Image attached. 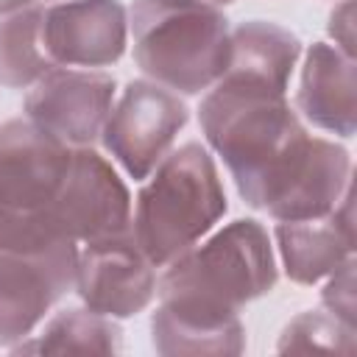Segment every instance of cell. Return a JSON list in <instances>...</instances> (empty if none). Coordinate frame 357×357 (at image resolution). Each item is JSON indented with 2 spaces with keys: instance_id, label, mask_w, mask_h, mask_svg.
<instances>
[{
  "instance_id": "6",
  "label": "cell",
  "mask_w": 357,
  "mask_h": 357,
  "mask_svg": "<svg viewBox=\"0 0 357 357\" xmlns=\"http://www.w3.org/2000/svg\"><path fill=\"white\" fill-rule=\"evenodd\" d=\"M187 120L190 112L176 92L153 81H131L112 106L100 139L123 170L142 181L170 153Z\"/></svg>"
},
{
  "instance_id": "12",
  "label": "cell",
  "mask_w": 357,
  "mask_h": 357,
  "mask_svg": "<svg viewBox=\"0 0 357 357\" xmlns=\"http://www.w3.org/2000/svg\"><path fill=\"white\" fill-rule=\"evenodd\" d=\"M276 243L284 273L296 284H315L332 276L354 254V218L351 187L340 204L310 220H287L276 226Z\"/></svg>"
},
{
  "instance_id": "5",
  "label": "cell",
  "mask_w": 357,
  "mask_h": 357,
  "mask_svg": "<svg viewBox=\"0 0 357 357\" xmlns=\"http://www.w3.org/2000/svg\"><path fill=\"white\" fill-rule=\"evenodd\" d=\"M73 151L31 120L0 126V251H45L59 237L53 212Z\"/></svg>"
},
{
  "instance_id": "9",
  "label": "cell",
  "mask_w": 357,
  "mask_h": 357,
  "mask_svg": "<svg viewBox=\"0 0 357 357\" xmlns=\"http://www.w3.org/2000/svg\"><path fill=\"white\" fill-rule=\"evenodd\" d=\"M53 223L61 240L89 243L131 229V195L117 170L92 148H75Z\"/></svg>"
},
{
  "instance_id": "19",
  "label": "cell",
  "mask_w": 357,
  "mask_h": 357,
  "mask_svg": "<svg viewBox=\"0 0 357 357\" xmlns=\"http://www.w3.org/2000/svg\"><path fill=\"white\" fill-rule=\"evenodd\" d=\"M354 326H346L335 315L301 312L293 318L279 340V351H351Z\"/></svg>"
},
{
  "instance_id": "1",
  "label": "cell",
  "mask_w": 357,
  "mask_h": 357,
  "mask_svg": "<svg viewBox=\"0 0 357 357\" xmlns=\"http://www.w3.org/2000/svg\"><path fill=\"white\" fill-rule=\"evenodd\" d=\"M198 123L251 209H265L310 145L287 92L234 70L212 84L201 100Z\"/></svg>"
},
{
  "instance_id": "7",
  "label": "cell",
  "mask_w": 357,
  "mask_h": 357,
  "mask_svg": "<svg viewBox=\"0 0 357 357\" xmlns=\"http://www.w3.org/2000/svg\"><path fill=\"white\" fill-rule=\"evenodd\" d=\"M75 243L45 251H0V346L25 340L45 312L75 287Z\"/></svg>"
},
{
  "instance_id": "23",
  "label": "cell",
  "mask_w": 357,
  "mask_h": 357,
  "mask_svg": "<svg viewBox=\"0 0 357 357\" xmlns=\"http://www.w3.org/2000/svg\"><path fill=\"white\" fill-rule=\"evenodd\" d=\"M206 3H212V6H226V3H234V0H206Z\"/></svg>"
},
{
  "instance_id": "21",
  "label": "cell",
  "mask_w": 357,
  "mask_h": 357,
  "mask_svg": "<svg viewBox=\"0 0 357 357\" xmlns=\"http://www.w3.org/2000/svg\"><path fill=\"white\" fill-rule=\"evenodd\" d=\"M329 33L335 36V47H340L346 56L354 59V3L343 0L329 14Z\"/></svg>"
},
{
  "instance_id": "22",
  "label": "cell",
  "mask_w": 357,
  "mask_h": 357,
  "mask_svg": "<svg viewBox=\"0 0 357 357\" xmlns=\"http://www.w3.org/2000/svg\"><path fill=\"white\" fill-rule=\"evenodd\" d=\"M33 0H0V17H6V14H14V11H20V8H28Z\"/></svg>"
},
{
  "instance_id": "14",
  "label": "cell",
  "mask_w": 357,
  "mask_h": 357,
  "mask_svg": "<svg viewBox=\"0 0 357 357\" xmlns=\"http://www.w3.org/2000/svg\"><path fill=\"white\" fill-rule=\"evenodd\" d=\"M296 106L315 128L351 137L357 128L354 59L326 42L310 45L301 70V86L296 92Z\"/></svg>"
},
{
  "instance_id": "4",
  "label": "cell",
  "mask_w": 357,
  "mask_h": 357,
  "mask_svg": "<svg viewBox=\"0 0 357 357\" xmlns=\"http://www.w3.org/2000/svg\"><path fill=\"white\" fill-rule=\"evenodd\" d=\"M134 61L165 89L198 95L229 67V20L206 0H134Z\"/></svg>"
},
{
  "instance_id": "2",
  "label": "cell",
  "mask_w": 357,
  "mask_h": 357,
  "mask_svg": "<svg viewBox=\"0 0 357 357\" xmlns=\"http://www.w3.org/2000/svg\"><path fill=\"white\" fill-rule=\"evenodd\" d=\"M279 279L271 237L254 218H240L167 262L156 282L159 307L201 326H226L273 290Z\"/></svg>"
},
{
  "instance_id": "16",
  "label": "cell",
  "mask_w": 357,
  "mask_h": 357,
  "mask_svg": "<svg viewBox=\"0 0 357 357\" xmlns=\"http://www.w3.org/2000/svg\"><path fill=\"white\" fill-rule=\"evenodd\" d=\"M45 8H20L0 20V84L11 89L33 86L56 64L42 45Z\"/></svg>"
},
{
  "instance_id": "11",
  "label": "cell",
  "mask_w": 357,
  "mask_h": 357,
  "mask_svg": "<svg viewBox=\"0 0 357 357\" xmlns=\"http://www.w3.org/2000/svg\"><path fill=\"white\" fill-rule=\"evenodd\" d=\"M128 17L120 0H67L45 8L42 45L56 67H109L120 61Z\"/></svg>"
},
{
  "instance_id": "13",
  "label": "cell",
  "mask_w": 357,
  "mask_h": 357,
  "mask_svg": "<svg viewBox=\"0 0 357 357\" xmlns=\"http://www.w3.org/2000/svg\"><path fill=\"white\" fill-rule=\"evenodd\" d=\"M351 159L343 145L310 137V145L298 165L287 173L276 195L265 204V212L279 220H310L332 212L349 190Z\"/></svg>"
},
{
  "instance_id": "18",
  "label": "cell",
  "mask_w": 357,
  "mask_h": 357,
  "mask_svg": "<svg viewBox=\"0 0 357 357\" xmlns=\"http://www.w3.org/2000/svg\"><path fill=\"white\" fill-rule=\"evenodd\" d=\"M153 349L165 357H198V354H240L245 349V329L237 321L226 326H201L181 321L167 310H156L151 318Z\"/></svg>"
},
{
  "instance_id": "15",
  "label": "cell",
  "mask_w": 357,
  "mask_h": 357,
  "mask_svg": "<svg viewBox=\"0 0 357 357\" xmlns=\"http://www.w3.org/2000/svg\"><path fill=\"white\" fill-rule=\"evenodd\" d=\"M301 53V42L273 22L251 20L229 33V67L234 73L257 75L287 92L290 73Z\"/></svg>"
},
{
  "instance_id": "20",
  "label": "cell",
  "mask_w": 357,
  "mask_h": 357,
  "mask_svg": "<svg viewBox=\"0 0 357 357\" xmlns=\"http://www.w3.org/2000/svg\"><path fill=\"white\" fill-rule=\"evenodd\" d=\"M321 304L346 326H354V259L343 262L326 287L321 290Z\"/></svg>"
},
{
  "instance_id": "17",
  "label": "cell",
  "mask_w": 357,
  "mask_h": 357,
  "mask_svg": "<svg viewBox=\"0 0 357 357\" xmlns=\"http://www.w3.org/2000/svg\"><path fill=\"white\" fill-rule=\"evenodd\" d=\"M123 332L109 315L92 310H61L47 321L33 343L14 346V351L45 354H117Z\"/></svg>"
},
{
  "instance_id": "3",
  "label": "cell",
  "mask_w": 357,
  "mask_h": 357,
  "mask_svg": "<svg viewBox=\"0 0 357 357\" xmlns=\"http://www.w3.org/2000/svg\"><path fill=\"white\" fill-rule=\"evenodd\" d=\"M226 192L215 159L201 142L170 151L139 190L131 234L153 268L192 248L223 215Z\"/></svg>"
},
{
  "instance_id": "10",
  "label": "cell",
  "mask_w": 357,
  "mask_h": 357,
  "mask_svg": "<svg viewBox=\"0 0 357 357\" xmlns=\"http://www.w3.org/2000/svg\"><path fill=\"white\" fill-rule=\"evenodd\" d=\"M75 290L86 310L109 318H131L153 301L156 273L131 229L89 240L78 251Z\"/></svg>"
},
{
  "instance_id": "8",
  "label": "cell",
  "mask_w": 357,
  "mask_h": 357,
  "mask_svg": "<svg viewBox=\"0 0 357 357\" xmlns=\"http://www.w3.org/2000/svg\"><path fill=\"white\" fill-rule=\"evenodd\" d=\"M114 89V78L106 73L53 67L25 95V112L33 126L64 145L92 148L103 134Z\"/></svg>"
}]
</instances>
